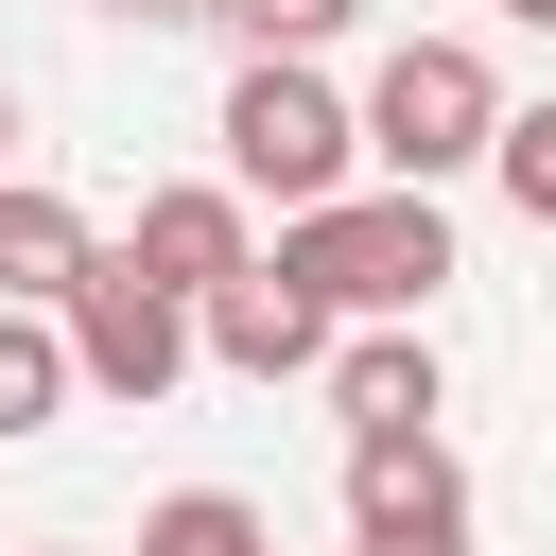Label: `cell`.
Instances as JSON below:
<instances>
[{"label": "cell", "mask_w": 556, "mask_h": 556, "mask_svg": "<svg viewBox=\"0 0 556 556\" xmlns=\"http://www.w3.org/2000/svg\"><path fill=\"white\" fill-rule=\"evenodd\" d=\"M278 278H295L330 330H400V313H434V278H452V208H434V191L295 208V226H278Z\"/></svg>", "instance_id": "6da1fadb"}, {"label": "cell", "mask_w": 556, "mask_h": 556, "mask_svg": "<svg viewBox=\"0 0 556 556\" xmlns=\"http://www.w3.org/2000/svg\"><path fill=\"white\" fill-rule=\"evenodd\" d=\"M504 87H486V52L469 35H400L382 52V87H365V156H382V191H452L469 156H504Z\"/></svg>", "instance_id": "7a4b0ae2"}, {"label": "cell", "mask_w": 556, "mask_h": 556, "mask_svg": "<svg viewBox=\"0 0 556 556\" xmlns=\"http://www.w3.org/2000/svg\"><path fill=\"white\" fill-rule=\"evenodd\" d=\"M208 139H226V191H278V226H295V208H348V174H365V104H330V87L278 70V52L226 70V122H208Z\"/></svg>", "instance_id": "3957f363"}, {"label": "cell", "mask_w": 556, "mask_h": 556, "mask_svg": "<svg viewBox=\"0 0 556 556\" xmlns=\"http://www.w3.org/2000/svg\"><path fill=\"white\" fill-rule=\"evenodd\" d=\"M191 348H208V313H191V295H156V278L104 243V278L70 295V365H87V400H174V382H191Z\"/></svg>", "instance_id": "277c9868"}, {"label": "cell", "mask_w": 556, "mask_h": 556, "mask_svg": "<svg viewBox=\"0 0 556 556\" xmlns=\"http://www.w3.org/2000/svg\"><path fill=\"white\" fill-rule=\"evenodd\" d=\"M348 539L365 556H469V469L434 434H365L348 452Z\"/></svg>", "instance_id": "5b68a950"}, {"label": "cell", "mask_w": 556, "mask_h": 556, "mask_svg": "<svg viewBox=\"0 0 556 556\" xmlns=\"http://www.w3.org/2000/svg\"><path fill=\"white\" fill-rule=\"evenodd\" d=\"M122 261H139L156 295H191V313H208L226 278H261V243H243V191H226V174H191V191H139V243H122Z\"/></svg>", "instance_id": "8992f818"}, {"label": "cell", "mask_w": 556, "mask_h": 556, "mask_svg": "<svg viewBox=\"0 0 556 556\" xmlns=\"http://www.w3.org/2000/svg\"><path fill=\"white\" fill-rule=\"evenodd\" d=\"M330 417H348V452H365V434H434V417H452L434 330H348V348H330Z\"/></svg>", "instance_id": "52a82bcc"}, {"label": "cell", "mask_w": 556, "mask_h": 556, "mask_svg": "<svg viewBox=\"0 0 556 556\" xmlns=\"http://www.w3.org/2000/svg\"><path fill=\"white\" fill-rule=\"evenodd\" d=\"M104 278V226L70 208V191H35V174H0V313H70Z\"/></svg>", "instance_id": "ba28073f"}, {"label": "cell", "mask_w": 556, "mask_h": 556, "mask_svg": "<svg viewBox=\"0 0 556 556\" xmlns=\"http://www.w3.org/2000/svg\"><path fill=\"white\" fill-rule=\"evenodd\" d=\"M208 365H243V382H313V365H330V313L261 261V278H226V295H208Z\"/></svg>", "instance_id": "9c48e42d"}, {"label": "cell", "mask_w": 556, "mask_h": 556, "mask_svg": "<svg viewBox=\"0 0 556 556\" xmlns=\"http://www.w3.org/2000/svg\"><path fill=\"white\" fill-rule=\"evenodd\" d=\"M70 382H87V365H70V313H0V452H17V434H52V417H70Z\"/></svg>", "instance_id": "30bf717a"}, {"label": "cell", "mask_w": 556, "mask_h": 556, "mask_svg": "<svg viewBox=\"0 0 556 556\" xmlns=\"http://www.w3.org/2000/svg\"><path fill=\"white\" fill-rule=\"evenodd\" d=\"M139 556H278V521L243 486H174V504H139Z\"/></svg>", "instance_id": "8fae6325"}, {"label": "cell", "mask_w": 556, "mask_h": 556, "mask_svg": "<svg viewBox=\"0 0 556 556\" xmlns=\"http://www.w3.org/2000/svg\"><path fill=\"white\" fill-rule=\"evenodd\" d=\"M348 17H365V0H226V35H243V70H261V52H278V70H313V52L348 35Z\"/></svg>", "instance_id": "7c38bea8"}, {"label": "cell", "mask_w": 556, "mask_h": 556, "mask_svg": "<svg viewBox=\"0 0 556 556\" xmlns=\"http://www.w3.org/2000/svg\"><path fill=\"white\" fill-rule=\"evenodd\" d=\"M486 174H504V191H521V226H556V104H521V122H504V156H486Z\"/></svg>", "instance_id": "4fadbf2b"}, {"label": "cell", "mask_w": 556, "mask_h": 556, "mask_svg": "<svg viewBox=\"0 0 556 556\" xmlns=\"http://www.w3.org/2000/svg\"><path fill=\"white\" fill-rule=\"evenodd\" d=\"M122 17H226V0H122Z\"/></svg>", "instance_id": "5bb4252c"}, {"label": "cell", "mask_w": 556, "mask_h": 556, "mask_svg": "<svg viewBox=\"0 0 556 556\" xmlns=\"http://www.w3.org/2000/svg\"><path fill=\"white\" fill-rule=\"evenodd\" d=\"M504 17H521V35H556V0H504Z\"/></svg>", "instance_id": "9a60e30c"}, {"label": "cell", "mask_w": 556, "mask_h": 556, "mask_svg": "<svg viewBox=\"0 0 556 556\" xmlns=\"http://www.w3.org/2000/svg\"><path fill=\"white\" fill-rule=\"evenodd\" d=\"M0 156H17V87H0Z\"/></svg>", "instance_id": "2e32d148"}, {"label": "cell", "mask_w": 556, "mask_h": 556, "mask_svg": "<svg viewBox=\"0 0 556 556\" xmlns=\"http://www.w3.org/2000/svg\"><path fill=\"white\" fill-rule=\"evenodd\" d=\"M348 556H365V539H348Z\"/></svg>", "instance_id": "e0dca14e"}]
</instances>
